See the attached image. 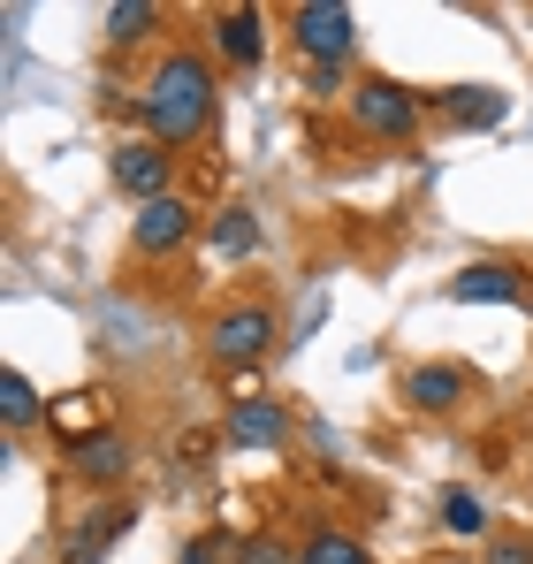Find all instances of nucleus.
Instances as JSON below:
<instances>
[{
  "instance_id": "nucleus-13",
  "label": "nucleus",
  "mask_w": 533,
  "mask_h": 564,
  "mask_svg": "<svg viewBox=\"0 0 533 564\" xmlns=\"http://www.w3.org/2000/svg\"><path fill=\"white\" fill-rule=\"evenodd\" d=\"M206 245H214V260H252V252H260V221H252V206H229V214H214Z\"/></svg>"
},
{
  "instance_id": "nucleus-10",
  "label": "nucleus",
  "mask_w": 533,
  "mask_h": 564,
  "mask_svg": "<svg viewBox=\"0 0 533 564\" xmlns=\"http://www.w3.org/2000/svg\"><path fill=\"white\" fill-rule=\"evenodd\" d=\"M404 397H412L420 412H457V404L472 397V375H465V367H449V359H427V367H412V375H404Z\"/></svg>"
},
{
  "instance_id": "nucleus-20",
  "label": "nucleus",
  "mask_w": 533,
  "mask_h": 564,
  "mask_svg": "<svg viewBox=\"0 0 533 564\" xmlns=\"http://www.w3.org/2000/svg\"><path fill=\"white\" fill-rule=\"evenodd\" d=\"M480 564H533V542H519V534H496Z\"/></svg>"
},
{
  "instance_id": "nucleus-3",
  "label": "nucleus",
  "mask_w": 533,
  "mask_h": 564,
  "mask_svg": "<svg viewBox=\"0 0 533 564\" xmlns=\"http://www.w3.org/2000/svg\"><path fill=\"white\" fill-rule=\"evenodd\" d=\"M351 122L366 138H412L420 130V93L389 85V77H358L351 85Z\"/></svg>"
},
{
  "instance_id": "nucleus-5",
  "label": "nucleus",
  "mask_w": 533,
  "mask_h": 564,
  "mask_svg": "<svg viewBox=\"0 0 533 564\" xmlns=\"http://www.w3.org/2000/svg\"><path fill=\"white\" fill-rule=\"evenodd\" d=\"M115 191L122 198H138V206H153V198H168V176H176V153L168 145H153V138H130V145H115Z\"/></svg>"
},
{
  "instance_id": "nucleus-18",
  "label": "nucleus",
  "mask_w": 533,
  "mask_h": 564,
  "mask_svg": "<svg viewBox=\"0 0 533 564\" xmlns=\"http://www.w3.org/2000/svg\"><path fill=\"white\" fill-rule=\"evenodd\" d=\"M153 23H161V8H145V0H122V8H107V39H115V46L145 39Z\"/></svg>"
},
{
  "instance_id": "nucleus-11",
  "label": "nucleus",
  "mask_w": 533,
  "mask_h": 564,
  "mask_svg": "<svg viewBox=\"0 0 533 564\" xmlns=\"http://www.w3.org/2000/svg\"><path fill=\"white\" fill-rule=\"evenodd\" d=\"M449 297L457 305H519L526 282H519V268H503V260H472L465 275H449Z\"/></svg>"
},
{
  "instance_id": "nucleus-8",
  "label": "nucleus",
  "mask_w": 533,
  "mask_h": 564,
  "mask_svg": "<svg viewBox=\"0 0 533 564\" xmlns=\"http://www.w3.org/2000/svg\"><path fill=\"white\" fill-rule=\"evenodd\" d=\"M214 46H221V62L260 69V54H266V15H260V8H214Z\"/></svg>"
},
{
  "instance_id": "nucleus-14",
  "label": "nucleus",
  "mask_w": 533,
  "mask_h": 564,
  "mask_svg": "<svg viewBox=\"0 0 533 564\" xmlns=\"http://www.w3.org/2000/svg\"><path fill=\"white\" fill-rule=\"evenodd\" d=\"M69 458H77L85 480H122V473H130V443H122V435H85Z\"/></svg>"
},
{
  "instance_id": "nucleus-21",
  "label": "nucleus",
  "mask_w": 533,
  "mask_h": 564,
  "mask_svg": "<svg viewBox=\"0 0 533 564\" xmlns=\"http://www.w3.org/2000/svg\"><path fill=\"white\" fill-rule=\"evenodd\" d=\"M176 564H237V557H229V542H221V534H206V542H191Z\"/></svg>"
},
{
  "instance_id": "nucleus-7",
  "label": "nucleus",
  "mask_w": 533,
  "mask_h": 564,
  "mask_svg": "<svg viewBox=\"0 0 533 564\" xmlns=\"http://www.w3.org/2000/svg\"><path fill=\"white\" fill-rule=\"evenodd\" d=\"M130 519H138L130 503H91L85 519L69 527V542H62V564H99L122 534H130Z\"/></svg>"
},
{
  "instance_id": "nucleus-9",
  "label": "nucleus",
  "mask_w": 533,
  "mask_h": 564,
  "mask_svg": "<svg viewBox=\"0 0 533 564\" xmlns=\"http://www.w3.org/2000/svg\"><path fill=\"white\" fill-rule=\"evenodd\" d=\"M282 435H290V412H282L274 397H237V404H229V443H237V451H274Z\"/></svg>"
},
{
  "instance_id": "nucleus-23",
  "label": "nucleus",
  "mask_w": 533,
  "mask_h": 564,
  "mask_svg": "<svg viewBox=\"0 0 533 564\" xmlns=\"http://www.w3.org/2000/svg\"><path fill=\"white\" fill-rule=\"evenodd\" d=\"M449 564H480V557H449Z\"/></svg>"
},
{
  "instance_id": "nucleus-6",
  "label": "nucleus",
  "mask_w": 533,
  "mask_h": 564,
  "mask_svg": "<svg viewBox=\"0 0 533 564\" xmlns=\"http://www.w3.org/2000/svg\"><path fill=\"white\" fill-rule=\"evenodd\" d=\"M266 344H274V313L266 305H229L214 321V336H206V351L221 367H252V359H266Z\"/></svg>"
},
{
  "instance_id": "nucleus-2",
  "label": "nucleus",
  "mask_w": 533,
  "mask_h": 564,
  "mask_svg": "<svg viewBox=\"0 0 533 564\" xmlns=\"http://www.w3.org/2000/svg\"><path fill=\"white\" fill-rule=\"evenodd\" d=\"M290 31H297V54H305L313 69H344V54L358 46V15L344 0H297Z\"/></svg>"
},
{
  "instance_id": "nucleus-15",
  "label": "nucleus",
  "mask_w": 533,
  "mask_h": 564,
  "mask_svg": "<svg viewBox=\"0 0 533 564\" xmlns=\"http://www.w3.org/2000/svg\"><path fill=\"white\" fill-rule=\"evenodd\" d=\"M39 412H46V397L31 389V375H23V367H8V375H0V420L23 435V427H39Z\"/></svg>"
},
{
  "instance_id": "nucleus-1",
  "label": "nucleus",
  "mask_w": 533,
  "mask_h": 564,
  "mask_svg": "<svg viewBox=\"0 0 533 564\" xmlns=\"http://www.w3.org/2000/svg\"><path fill=\"white\" fill-rule=\"evenodd\" d=\"M138 115H145L153 145H168V153L191 145L214 122V69L198 54H161L153 77H145V93H138Z\"/></svg>"
},
{
  "instance_id": "nucleus-19",
  "label": "nucleus",
  "mask_w": 533,
  "mask_h": 564,
  "mask_svg": "<svg viewBox=\"0 0 533 564\" xmlns=\"http://www.w3.org/2000/svg\"><path fill=\"white\" fill-rule=\"evenodd\" d=\"M237 564H297V550L274 542V534H244V542H237Z\"/></svg>"
},
{
  "instance_id": "nucleus-17",
  "label": "nucleus",
  "mask_w": 533,
  "mask_h": 564,
  "mask_svg": "<svg viewBox=\"0 0 533 564\" xmlns=\"http://www.w3.org/2000/svg\"><path fill=\"white\" fill-rule=\"evenodd\" d=\"M443 527L457 534V542H480V534H488V503H480L472 488H449L443 496Z\"/></svg>"
},
{
  "instance_id": "nucleus-4",
  "label": "nucleus",
  "mask_w": 533,
  "mask_h": 564,
  "mask_svg": "<svg viewBox=\"0 0 533 564\" xmlns=\"http://www.w3.org/2000/svg\"><path fill=\"white\" fill-rule=\"evenodd\" d=\"M191 237H198V214L183 206L176 191L153 198V206H138V221H130V252H138V260H176Z\"/></svg>"
},
{
  "instance_id": "nucleus-16",
  "label": "nucleus",
  "mask_w": 533,
  "mask_h": 564,
  "mask_svg": "<svg viewBox=\"0 0 533 564\" xmlns=\"http://www.w3.org/2000/svg\"><path fill=\"white\" fill-rule=\"evenodd\" d=\"M297 564H373V557H366V542H358V534H336V527H320V534H305Z\"/></svg>"
},
{
  "instance_id": "nucleus-22",
  "label": "nucleus",
  "mask_w": 533,
  "mask_h": 564,
  "mask_svg": "<svg viewBox=\"0 0 533 564\" xmlns=\"http://www.w3.org/2000/svg\"><path fill=\"white\" fill-rule=\"evenodd\" d=\"M91 420H99V404H62V412H54V427H62V435H77V443H85Z\"/></svg>"
},
{
  "instance_id": "nucleus-12",
  "label": "nucleus",
  "mask_w": 533,
  "mask_h": 564,
  "mask_svg": "<svg viewBox=\"0 0 533 564\" xmlns=\"http://www.w3.org/2000/svg\"><path fill=\"white\" fill-rule=\"evenodd\" d=\"M443 115L457 130H496L503 115H511V99L496 93V85H449L443 93Z\"/></svg>"
}]
</instances>
